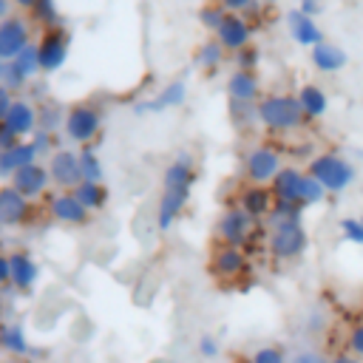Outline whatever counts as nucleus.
<instances>
[{
  "label": "nucleus",
  "mask_w": 363,
  "mask_h": 363,
  "mask_svg": "<svg viewBox=\"0 0 363 363\" xmlns=\"http://www.w3.org/2000/svg\"><path fill=\"white\" fill-rule=\"evenodd\" d=\"M255 111H258V122L267 130H275V133L295 130L306 119L295 94H267L255 102Z\"/></svg>",
  "instance_id": "f257e3e1"
},
{
  "label": "nucleus",
  "mask_w": 363,
  "mask_h": 363,
  "mask_svg": "<svg viewBox=\"0 0 363 363\" xmlns=\"http://www.w3.org/2000/svg\"><path fill=\"white\" fill-rule=\"evenodd\" d=\"M306 173L315 176V179L326 187V193H343V190L354 182V164L346 162L340 153H332V150L318 153V156L309 162Z\"/></svg>",
  "instance_id": "f03ea898"
},
{
  "label": "nucleus",
  "mask_w": 363,
  "mask_h": 363,
  "mask_svg": "<svg viewBox=\"0 0 363 363\" xmlns=\"http://www.w3.org/2000/svg\"><path fill=\"white\" fill-rule=\"evenodd\" d=\"M267 247L278 261H292V258H301L306 252L309 235H306L301 221H281V224H272Z\"/></svg>",
  "instance_id": "7ed1b4c3"
},
{
  "label": "nucleus",
  "mask_w": 363,
  "mask_h": 363,
  "mask_svg": "<svg viewBox=\"0 0 363 363\" xmlns=\"http://www.w3.org/2000/svg\"><path fill=\"white\" fill-rule=\"evenodd\" d=\"M99 128H102V113L99 108H94L91 102H79V105H71L65 111V136L82 147H88L96 136H99Z\"/></svg>",
  "instance_id": "20e7f679"
},
{
  "label": "nucleus",
  "mask_w": 363,
  "mask_h": 363,
  "mask_svg": "<svg viewBox=\"0 0 363 363\" xmlns=\"http://www.w3.org/2000/svg\"><path fill=\"white\" fill-rule=\"evenodd\" d=\"M284 162L281 153L272 145H255L244 156V176L250 184H272V179L281 173Z\"/></svg>",
  "instance_id": "39448f33"
},
{
  "label": "nucleus",
  "mask_w": 363,
  "mask_h": 363,
  "mask_svg": "<svg viewBox=\"0 0 363 363\" xmlns=\"http://www.w3.org/2000/svg\"><path fill=\"white\" fill-rule=\"evenodd\" d=\"M68 48H71V37L62 26L45 28L40 43H37V54H40V71L43 74H54L65 65L68 60Z\"/></svg>",
  "instance_id": "423d86ee"
},
{
  "label": "nucleus",
  "mask_w": 363,
  "mask_h": 363,
  "mask_svg": "<svg viewBox=\"0 0 363 363\" xmlns=\"http://www.w3.org/2000/svg\"><path fill=\"white\" fill-rule=\"evenodd\" d=\"M252 221L238 204L235 207H227L218 221H216V235L221 244H230V247H244L250 241V233H252Z\"/></svg>",
  "instance_id": "0eeeda50"
},
{
  "label": "nucleus",
  "mask_w": 363,
  "mask_h": 363,
  "mask_svg": "<svg viewBox=\"0 0 363 363\" xmlns=\"http://www.w3.org/2000/svg\"><path fill=\"white\" fill-rule=\"evenodd\" d=\"M48 173H51V184H57L60 190H74L82 182V170H79V153L60 147L48 156Z\"/></svg>",
  "instance_id": "6e6552de"
},
{
  "label": "nucleus",
  "mask_w": 363,
  "mask_h": 363,
  "mask_svg": "<svg viewBox=\"0 0 363 363\" xmlns=\"http://www.w3.org/2000/svg\"><path fill=\"white\" fill-rule=\"evenodd\" d=\"M31 218V201L11 184H0V224L23 227Z\"/></svg>",
  "instance_id": "1a4fd4ad"
},
{
  "label": "nucleus",
  "mask_w": 363,
  "mask_h": 363,
  "mask_svg": "<svg viewBox=\"0 0 363 363\" xmlns=\"http://www.w3.org/2000/svg\"><path fill=\"white\" fill-rule=\"evenodd\" d=\"M48 213L54 221L68 224V227H85L91 221V213L77 201V196L71 190H60L51 201H48Z\"/></svg>",
  "instance_id": "9d476101"
},
{
  "label": "nucleus",
  "mask_w": 363,
  "mask_h": 363,
  "mask_svg": "<svg viewBox=\"0 0 363 363\" xmlns=\"http://www.w3.org/2000/svg\"><path fill=\"white\" fill-rule=\"evenodd\" d=\"M184 99H187V82H184V79H173V82H167L156 96L136 102V105H133V113H136V116L159 113V111H167V108H179Z\"/></svg>",
  "instance_id": "9b49d317"
},
{
  "label": "nucleus",
  "mask_w": 363,
  "mask_h": 363,
  "mask_svg": "<svg viewBox=\"0 0 363 363\" xmlns=\"http://www.w3.org/2000/svg\"><path fill=\"white\" fill-rule=\"evenodd\" d=\"M210 272L221 281H233L238 275L247 272V255L241 247H230V244H221L213 258H210Z\"/></svg>",
  "instance_id": "f8f14e48"
},
{
  "label": "nucleus",
  "mask_w": 363,
  "mask_h": 363,
  "mask_svg": "<svg viewBox=\"0 0 363 363\" xmlns=\"http://www.w3.org/2000/svg\"><path fill=\"white\" fill-rule=\"evenodd\" d=\"M9 184H11V187H17L28 201H31V199H40V196L48 190V184H51L48 164L34 162V164H28V167L17 170V173L11 176V182H9Z\"/></svg>",
  "instance_id": "ddd939ff"
},
{
  "label": "nucleus",
  "mask_w": 363,
  "mask_h": 363,
  "mask_svg": "<svg viewBox=\"0 0 363 363\" xmlns=\"http://www.w3.org/2000/svg\"><path fill=\"white\" fill-rule=\"evenodd\" d=\"M28 23L23 17H9L0 23V57L6 62H11L31 40H28Z\"/></svg>",
  "instance_id": "4468645a"
},
{
  "label": "nucleus",
  "mask_w": 363,
  "mask_h": 363,
  "mask_svg": "<svg viewBox=\"0 0 363 363\" xmlns=\"http://www.w3.org/2000/svg\"><path fill=\"white\" fill-rule=\"evenodd\" d=\"M250 37H252V26L247 17L241 14H227V20L221 23V28L216 31V40L224 45V51H241L250 45Z\"/></svg>",
  "instance_id": "2eb2a0df"
},
{
  "label": "nucleus",
  "mask_w": 363,
  "mask_h": 363,
  "mask_svg": "<svg viewBox=\"0 0 363 363\" xmlns=\"http://www.w3.org/2000/svg\"><path fill=\"white\" fill-rule=\"evenodd\" d=\"M196 184V167L190 153H179L162 173V190H193Z\"/></svg>",
  "instance_id": "dca6fc26"
},
{
  "label": "nucleus",
  "mask_w": 363,
  "mask_h": 363,
  "mask_svg": "<svg viewBox=\"0 0 363 363\" xmlns=\"http://www.w3.org/2000/svg\"><path fill=\"white\" fill-rule=\"evenodd\" d=\"M275 196L269 190V184H247L238 193V207L250 216V218H267L272 213Z\"/></svg>",
  "instance_id": "f3484780"
},
{
  "label": "nucleus",
  "mask_w": 363,
  "mask_h": 363,
  "mask_svg": "<svg viewBox=\"0 0 363 363\" xmlns=\"http://www.w3.org/2000/svg\"><path fill=\"white\" fill-rule=\"evenodd\" d=\"M227 96L230 102H247V105H255L261 99V82L255 77V71H233L227 77Z\"/></svg>",
  "instance_id": "a211bd4d"
},
{
  "label": "nucleus",
  "mask_w": 363,
  "mask_h": 363,
  "mask_svg": "<svg viewBox=\"0 0 363 363\" xmlns=\"http://www.w3.org/2000/svg\"><path fill=\"white\" fill-rule=\"evenodd\" d=\"M187 201H190L187 190H162L159 204H156V227L159 230H170L176 224V218L184 213Z\"/></svg>",
  "instance_id": "6ab92c4d"
},
{
  "label": "nucleus",
  "mask_w": 363,
  "mask_h": 363,
  "mask_svg": "<svg viewBox=\"0 0 363 363\" xmlns=\"http://www.w3.org/2000/svg\"><path fill=\"white\" fill-rule=\"evenodd\" d=\"M286 26H289V34H292V40H295L298 45L315 48L318 43H323V31H320V26L315 23V17L303 14L301 9H292V11L286 14Z\"/></svg>",
  "instance_id": "aec40b11"
},
{
  "label": "nucleus",
  "mask_w": 363,
  "mask_h": 363,
  "mask_svg": "<svg viewBox=\"0 0 363 363\" xmlns=\"http://www.w3.org/2000/svg\"><path fill=\"white\" fill-rule=\"evenodd\" d=\"M3 122L23 139V136H34V130L40 128V113L28 99H14V105L9 108Z\"/></svg>",
  "instance_id": "412c9836"
},
{
  "label": "nucleus",
  "mask_w": 363,
  "mask_h": 363,
  "mask_svg": "<svg viewBox=\"0 0 363 363\" xmlns=\"http://www.w3.org/2000/svg\"><path fill=\"white\" fill-rule=\"evenodd\" d=\"M303 170L292 167V164H284L281 173L272 179L269 190L275 196V201H298L301 204V187H303Z\"/></svg>",
  "instance_id": "4be33fe9"
},
{
  "label": "nucleus",
  "mask_w": 363,
  "mask_h": 363,
  "mask_svg": "<svg viewBox=\"0 0 363 363\" xmlns=\"http://www.w3.org/2000/svg\"><path fill=\"white\" fill-rule=\"evenodd\" d=\"M9 261H11V286L20 289V292H28L37 284V278H40L37 261L28 252H23V250L9 252Z\"/></svg>",
  "instance_id": "5701e85b"
},
{
  "label": "nucleus",
  "mask_w": 363,
  "mask_h": 363,
  "mask_svg": "<svg viewBox=\"0 0 363 363\" xmlns=\"http://www.w3.org/2000/svg\"><path fill=\"white\" fill-rule=\"evenodd\" d=\"M309 57H312V65H315L320 74H337V71L346 68V62H349L346 51H343L340 45L329 43V40L318 43V45L309 51Z\"/></svg>",
  "instance_id": "b1692460"
},
{
  "label": "nucleus",
  "mask_w": 363,
  "mask_h": 363,
  "mask_svg": "<svg viewBox=\"0 0 363 363\" xmlns=\"http://www.w3.org/2000/svg\"><path fill=\"white\" fill-rule=\"evenodd\" d=\"M37 159H40L37 147H34L28 139H23V142L14 145L11 150H3V153H0V176H9V179H11L17 170L34 164Z\"/></svg>",
  "instance_id": "393cba45"
},
{
  "label": "nucleus",
  "mask_w": 363,
  "mask_h": 363,
  "mask_svg": "<svg viewBox=\"0 0 363 363\" xmlns=\"http://www.w3.org/2000/svg\"><path fill=\"white\" fill-rule=\"evenodd\" d=\"M295 96H298L301 111H303L306 119H320V116L329 111V96H326V91H323L320 85H315V82L301 85Z\"/></svg>",
  "instance_id": "a878e982"
},
{
  "label": "nucleus",
  "mask_w": 363,
  "mask_h": 363,
  "mask_svg": "<svg viewBox=\"0 0 363 363\" xmlns=\"http://www.w3.org/2000/svg\"><path fill=\"white\" fill-rule=\"evenodd\" d=\"M0 349L14 354V357H26L31 343L28 335L23 329V323H0Z\"/></svg>",
  "instance_id": "bb28decb"
},
{
  "label": "nucleus",
  "mask_w": 363,
  "mask_h": 363,
  "mask_svg": "<svg viewBox=\"0 0 363 363\" xmlns=\"http://www.w3.org/2000/svg\"><path fill=\"white\" fill-rule=\"evenodd\" d=\"M71 193L77 196V201H79L88 213H96V210H102V207L108 204V190H105L102 182H79Z\"/></svg>",
  "instance_id": "cd10ccee"
},
{
  "label": "nucleus",
  "mask_w": 363,
  "mask_h": 363,
  "mask_svg": "<svg viewBox=\"0 0 363 363\" xmlns=\"http://www.w3.org/2000/svg\"><path fill=\"white\" fill-rule=\"evenodd\" d=\"M224 57H227V51H224V45L213 37V40H204L199 48H196V65L199 68H204V71H216L221 62H224Z\"/></svg>",
  "instance_id": "c85d7f7f"
},
{
  "label": "nucleus",
  "mask_w": 363,
  "mask_h": 363,
  "mask_svg": "<svg viewBox=\"0 0 363 363\" xmlns=\"http://www.w3.org/2000/svg\"><path fill=\"white\" fill-rule=\"evenodd\" d=\"M17 68H20V74L26 77V79H31L34 74H40V54H37V43H28L14 60H11Z\"/></svg>",
  "instance_id": "c756f323"
},
{
  "label": "nucleus",
  "mask_w": 363,
  "mask_h": 363,
  "mask_svg": "<svg viewBox=\"0 0 363 363\" xmlns=\"http://www.w3.org/2000/svg\"><path fill=\"white\" fill-rule=\"evenodd\" d=\"M79 170H82V182H102V173L105 170H102L99 156L91 150V145L79 150Z\"/></svg>",
  "instance_id": "7c9ffc66"
},
{
  "label": "nucleus",
  "mask_w": 363,
  "mask_h": 363,
  "mask_svg": "<svg viewBox=\"0 0 363 363\" xmlns=\"http://www.w3.org/2000/svg\"><path fill=\"white\" fill-rule=\"evenodd\" d=\"M227 14H230V11H227L221 3H204V6L199 9V23L216 34V31L221 28V23L227 20Z\"/></svg>",
  "instance_id": "2f4dec72"
},
{
  "label": "nucleus",
  "mask_w": 363,
  "mask_h": 363,
  "mask_svg": "<svg viewBox=\"0 0 363 363\" xmlns=\"http://www.w3.org/2000/svg\"><path fill=\"white\" fill-rule=\"evenodd\" d=\"M37 113H40V130H48V133H54L57 128H62L65 125V111L60 108V105H54V102H43L40 108H37Z\"/></svg>",
  "instance_id": "473e14b6"
},
{
  "label": "nucleus",
  "mask_w": 363,
  "mask_h": 363,
  "mask_svg": "<svg viewBox=\"0 0 363 363\" xmlns=\"http://www.w3.org/2000/svg\"><path fill=\"white\" fill-rule=\"evenodd\" d=\"M301 213H303V204H298V201H275L272 213L267 218H269V227H272V224H281V221H301Z\"/></svg>",
  "instance_id": "72a5a7b5"
},
{
  "label": "nucleus",
  "mask_w": 363,
  "mask_h": 363,
  "mask_svg": "<svg viewBox=\"0 0 363 363\" xmlns=\"http://www.w3.org/2000/svg\"><path fill=\"white\" fill-rule=\"evenodd\" d=\"M31 17H34L40 26H45V28L60 26V11H57V3H54V0H37V3L31 6Z\"/></svg>",
  "instance_id": "f704fd0d"
},
{
  "label": "nucleus",
  "mask_w": 363,
  "mask_h": 363,
  "mask_svg": "<svg viewBox=\"0 0 363 363\" xmlns=\"http://www.w3.org/2000/svg\"><path fill=\"white\" fill-rule=\"evenodd\" d=\"M326 199V187L315 179V176H303V187H301V204L303 207H312V204H320Z\"/></svg>",
  "instance_id": "c9c22d12"
},
{
  "label": "nucleus",
  "mask_w": 363,
  "mask_h": 363,
  "mask_svg": "<svg viewBox=\"0 0 363 363\" xmlns=\"http://www.w3.org/2000/svg\"><path fill=\"white\" fill-rule=\"evenodd\" d=\"M250 363H289V354L275 343H264L250 354Z\"/></svg>",
  "instance_id": "e433bc0d"
},
{
  "label": "nucleus",
  "mask_w": 363,
  "mask_h": 363,
  "mask_svg": "<svg viewBox=\"0 0 363 363\" xmlns=\"http://www.w3.org/2000/svg\"><path fill=\"white\" fill-rule=\"evenodd\" d=\"M230 119L238 128H244L252 119H258V111H255V105H247V102H230Z\"/></svg>",
  "instance_id": "4c0bfd02"
},
{
  "label": "nucleus",
  "mask_w": 363,
  "mask_h": 363,
  "mask_svg": "<svg viewBox=\"0 0 363 363\" xmlns=\"http://www.w3.org/2000/svg\"><path fill=\"white\" fill-rule=\"evenodd\" d=\"M340 233H343L346 241L363 247V218H352V216L349 218H340Z\"/></svg>",
  "instance_id": "58836bf2"
},
{
  "label": "nucleus",
  "mask_w": 363,
  "mask_h": 363,
  "mask_svg": "<svg viewBox=\"0 0 363 363\" xmlns=\"http://www.w3.org/2000/svg\"><path fill=\"white\" fill-rule=\"evenodd\" d=\"M258 60H261V51H258L255 45H247V48L235 51V68H238V71H255Z\"/></svg>",
  "instance_id": "ea45409f"
},
{
  "label": "nucleus",
  "mask_w": 363,
  "mask_h": 363,
  "mask_svg": "<svg viewBox=\"0 0 363 363\" xmlns=\"http://www.w3.org/2000/svg\"><path fill=\"white\" fill-rule=\"evenodd\" d=\"M26 82H28V79L20 74V68H17L14 62H9V65H6V77H3V88H9V91L14 94V91H23Z\"/></svg>",
  "instance_id": "a19ab883"
},
{
  "label": "nucleus",
  "mask_w": 363,
  "mask_h": 363,
  "mask_svg": "<svg viewBox=\"0 0 363 363\" xmlns=\"http://www.w3.org/2000/svg\"><path fill=\"white\" fill-rule=\"evenodd\" d=\"M28 142L37 147L40 156H51V153H54V133H48V130H40V128H37Z\"/></svg>",
  "instance_id": "79ce46f5"
},
{
  "label": "nucleus",
  "mask_w": 363,
  "mask_h": 363,
  "mask_svg": "<svg viewBox=\"0 0 363 363\" xmlns=\"http://www.w3.org/2000/svg\"><path fill=\"white\" fill-rule=\"evenodd\" d=\"M346 352H352L354 357L363 360V323H354L346 335Z\"/></svg>",
  "instance_id": "37998d69"
},
{
  "label": "nucleus",
  "mask_w": 363,
  "mask_h": 363,
  "mask_svg": "<svg viewBox=\"0 0 363 363\" xmlns=\"http://www.w3.org/2000/svg\"><path fill=\"white\" fill-rule=\"evenodd\" d=\"M289 363H329V357L315 352V349H301V352H295L289 357Z\"/></svg>",
  "instance_id": "c03bdc74"
},
{
  "label": "nucleus",
  "mask_w": 363,
  "mask_h": 363,
  "mask_svg": "<svg viewBox=\"0 0 363 363\" xmlns=\"http://www.w3.org/2000/svg\"><path fill=\"white\" fill-rule=\"evenodd\" d=\"M199 354L207 357V360L218 357V340H216L213 335H201V337H199Z\"/></svg>",
  "instance_id": "a18cd8bd"
},
{
  "label": "nucleus",
  "mask_w": 363,
  "mask_h": 363,
  "mask_svg": "<svg viewBox=\"0 0 363 363\" xmlns=\"http://www.w3.org/2000/svg\"><path fill=\"white\" fill-rule=\"evenodd\" d=\"M20 142H23V139H20L6 122H0V153H3V150H11V147L20 145Z\"/></svg>",
  "instance_id": "49530a36"
},
{
  "label": "nucleus",
  "mask_w": 363,
  "mask_h": 363,
  "mask_svg": "<svg viewBox=\"0 0 363 363\" xmlns=\"http://www.w3.org/2000/svg\"><path fill=\"white\" fill-rule=\"evenodd\" d=\"M11 284V261L6 252H0V286H9Z\"/></svg>",
  "instance_id": "de8ad7c7"
},
{
  "label": "nucleus",
  "mask_w": 363,
  "mask_h": 363,
  "mask_svg": "<svg viewBox=\"0 0 363 363\" xmlns=\"http://www.w3.org/2000/svg\"><path fill=\"white\" fill-rule=\"evenodd\" d=\"M218 3H221V6H224L230 14H238V11H247V9H250L255 0H218Z\"/></svg>",
  "instance_id": "09e8293b"
},
{
  "label": "nucleus",
  "mask_w": 363,
  "mask_h": 363,
  "mask_svg": "<svg viewBox=\"0 0 363 363\" xmlns=\"http://www.w3.org/2000/svg\"><path fill=\"white\" fill-rule=\"evenodd\" d=\"M298 9H301L303 14H309V17H315V14L320 11V0H301Z\"/></svg>",
  "instance_id": "8fccbe9b"
},
{
  "label": "nucleus",
  "mask_w": 363,
  "mask_h": 363,
  "mask_svg": "<svg viewBox=\"0 0 363 363\" xmlns=\"http://www.w3.org/2000/svg\"><path fill=\"white\" fill-rule=\"evenodd\" d=\"M329 363H363L360 357H354L352 352H337V354H332L329 357Z\"/></svg>",
  "instance_id": "3c124183"
},
{
  "label": "nucleus",
  "mask_w": 363,
  "mask_h": 363,
  "mask_svg": "<svg viewBox=\"0 0 363 363\" xmlns=\"http://www.w3.org/2000/svg\"><path fill=\"white\" fill-rule=\"evenodd\" d=\"M11 17V0H0V23Z\"/></svg>",
  "instance_id": "603ef678"
},
{
  "label": "nucleus",
  "mask_w": 363,
  "mask_h": 363,
  "mask_svg": "<svg viewBox=\"0 0 363 363\" xmlns=\"http://www.w3.org/2000/svg\"><path fill=\"white\" fill-rule=\"evenodd\" d=\"M11 3H14V6H20V9H28V11H31V6H34L37 0H11Z\"/></svg>",
  "instance_id": "864d4df0"
},
{
  "label": "nucleus",
  "mask_w": 363,
  "mask_h": 363,
  "mask_svg": "<svg viewBox=\"0 0 363 363\" xmlns=\"http://www.w3.org/2000/svg\"><path fill=\"white\" fill-rule=\"evenodd\" d=\"M6 65H9V62L0 57V85H3V77H6Z\"/></svg>",
  "instance_id": "5fc2aeb1"
},
{
  "label": "nucleus",
  "mask_w": 363,
  "mask_h": 363,
  "mask_svg": "<svg viewBox=\"0 0 363 363\" xmlns=\"http://www.w3.org/2000/svg\"><path fill=\"white\" fill-rule=\"evenodd\" d=\"M9 363H26V360H23V357H14V360H9Z\"/></svg>",
  "instance_id": "6e6d98bb"
},
{
  "label": "nucleus",
  "mask_w": 363,
  "mask_h": 363,
  "mask_svg": "<svg viewBox=\"0 0 363 363\" xmlns=\"http://www.w3.org/2000/svg\"><path fill=\"white\" fill-rule=\"evenodd\" d=\"M235 363H250V357H247V360H235Z\"/></svg>",
  "instance_id": "4d7b16f0"
},
{
  "label": "nucleus",
  "mask_w": 363,
  "mask_h": 363,
  "mask_svg": "<svg viewBox=\"0 0 363 363\" xmlns=\"http://www.w3.org/2000/svg\"><path fill=\"white\" fill-rule=\"evenodd\" d=\"M3 230H6V227H3V224H0V235H3Z\"/></svg>",
  "instance_id": "13d9d810"
},
{
  "label": "nucleus",
  "mask_w": 363,
  "mask_h": 363,
  "mask_svg": "<svg viewBox=\"0 0 363 363\" xmlns=\"http://www.w3.org/2000/svg\"><path fill=\"white\" fill-rule=\"evenodd\" d=\"M360 218H363V216H360Z\"/></svg>",
  "instance_id": "bf43d9fd"
}]
</instances>
